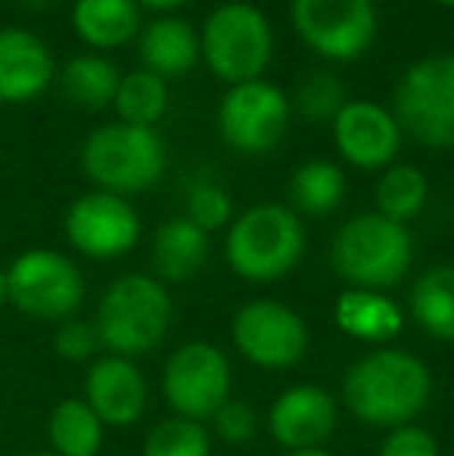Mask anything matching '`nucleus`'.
Instances as JSON below:
<instances>
[{
  "instance_id": "obj_1",
  "label": "nucleus",
  "mask_w": 454,
  "mask_h": 456,
  "mask_svg": "<svg viewBox=\"0 0 454 456\" xmlns=\"http://www.w3.org/2000/svg\"><path fill=\"white\" fill-rule=\"evenodd\" d=\"M433 376L420 357L399 348H380L349 366L343 401L367 426H411L430 403Z\"/></svg>"
},
{
  "instance_id": "obj_2",
  "label": "nucleus",
  "mask_w": 454,
  "mask_h": 456,
  "mask_svg": "<svg viewBox=\"0 0 454 456\" xmlns=\"http://www.w3.org/2000/svg\"><path fill=\"white\" fill-rule=\"evenodd\" d=\"M97 336L119 357L150 354L171 326V295L150 273H125L103 292L97 307Z\"/></svg>"
},
{
  "instance_id": "obj_3",
  "label": "nucleus",
  "mask_w": 454,
  "mask_h": 456,
  "mask_svg": "<svg viewBox=\"0 0 454 456\" xmlns=\"http://www.w3.org/2000/svg\"><path fill=\"white\" fill-rule=\"evenodd\" d=\"M414 261V240L405 224L380 211L355 215L336 230L330 242V265L351 289H383L401 282Z\"/></svg>"
},
{
  "instance_id": "obj_4",
  "label": "nucleus",
  "mask_w": 454,
  "mask_h": 456,
  "mask_svg": "<svg viewBox=\"0 0 454 456\" xmlns=\"http://www.w3.org/2000/svg\"><path fill=\"white\" fill-rule=\"evenodd\" d=\"M165 143L156 127L112 121L87 134L81 146V171L97 190L115 196H137L153 190L165 175Z\"/></svg>"
},
{
  "instance_id": "obj_5",
  "label": "nucleus",
  "mask_w": 454,
  "mask_h": 456,
  "mask_svg": "<svg viewBox=\"0 0 454 456\" xmlns=\"http://www.w3.org/2000/svg\"><path fill=\"white\" fill-rule=\"evenodd\" d=\"M305 252L302 217L277 202L243 211L227 230L225 258L230 271L249 282H274L299 265Z\"/></svg>"
},
{
  "instance_id": "obj_6",
  "label": "nucleus",
  "mask_w": 454,
  "mask_h": 456,
  "mask_svg": "<svg viewBox=\"0 0 454 456\" xmlns=\"http://www.w3.org/2000/svg\"><path fill=\"white\" fill-rule=\"evenodd\" d=\"M200 56L215 78L230 87L265 75L274 56V28L268 16L246 0L219 4L200 28Z\"/></svg>"
},
{
  "instance_id": "obj_7",
  "label": "nucleus",
  "mask_w": 454,
  "mask_h": 456,
  "mask_svg": "<svg viewBox=\"0 0 454 456\" xmlns=\"http://www.w3.org/2000/svg\"><path fill=\"white\" fill-rule=\"evenodd\" d=\"M392 115L420 146H454V53H433L401 72Z\"/></svg>"
},
{
  "instance_id": "obj_8",
  "label": "nucleus",
  "mask_w": 454,
  "mask_h": 456,
  "mask_svg": "<svg viewBox=\"0 0 454 456\" xmlns=\"http://www.w3.org/2000/svg\"><path fill=\"white\" fill-rule=\"evenodd\" d=\"M10 305L35 320H72L85 301L78 265L56 248H29L6 267Z\"/></svg>"
},
{
  "instance_id": "obj_9",
  "label": "nucleus",
  "mask_w": 454,
  "mask_h": 456,
  "mask_svg": "<svg viewBox=\"0 0 454 456\" xmlns=\"http://www.w3.org/2000/svg\"><path fill=\"white\" fill-rule=\"evenodd\" d=\"M293 28L299 41L327 62H351L376 41L374 0H293Z\"/></svg>"
},
{
  "instance_id": "obj_10",
  "label": "nucleus",
  "mask_w": 454,
  "mask_h": 456,
  "mask_svg": "<svg viewBox=\"0 0 454 456\" xmlns=\"http://www.w3.org/2000/svg\"><path fill=\"white\" fill-rule=\"evenodd\" d=\"M293 118L290 96L265 78L227 87L219 106L221 140L243 156H265L277 150Z\"/></svg>"
},
{
  "instance_id": "obj_11",
  "label": "nucleus",
  "mask_w": 454,
  "mask_h": 456,
  "mask_svg": "<svg viewBox=\"0 0 454 456\" xmlns=\"http://www.w3.org/2000/svg\"><path fill=\"white\" fill-rule=\"evenodd\" d=\"M169 407L184 419H212L230 397V363L221 348L209 342H187L169 357L162 372Z\"/></svg>"
},
{
  "instance_id": "obj_12",
  "label": "nucleus",
  "mask_w": 454,
  "mask_h": 456,
  "mask_svg": "<svg viewBox=\"0 0 454 456\" xmlns=\"http://www.w3.org/2000/svg\"><path fill=\"white\" fill-rule=\"evenodd\" d=\"M234 345L261 370H290L309 351V326L293 307L274 298H255L236 311Z\"/></svg>"
},
{
  "instance_id": "obj_13",
  "label": "nucleus",
  "mask_w": 454,
  "mask_h": 456,
  "mask_svg": "<svg viewBox=\"0 0 454 456\" xmlns=\"http://www.w3.org/2000/svg\"><path fill=\"white\" fill-rule=\"evenodd\" d=\"M62 230L78 255L91 261H115L137 246L140 217L125 196L91 190L69 205Z\"/></svg>"
},
{
  "instance_id": "obj_14",
  "label": "nucleus",
  "mask_w": 454,
  "mask_h": 456,
  "mask_svg": "<svg viewBox=\"0 0 454 456\" xmlns=\"http://www.w3.org/2000/svg\"><path fill=\"white\" fill-rule=\"evenodd\" d=\"M330 125H334L336 152L351 168L383 171L395 165L405 131L392 109L374 100H349Z\"/></svg>"
},
{
  "instance_id": "obj_15",
  "label": "nucleus",
  "mask_w": 454,
  "mask_h": 456,
  "mask_svg": "<svg viewBox=\"0 0 454 456\" xmlns=\"http://www.w3.org/2000/svg\"><path fill=\"white\" fill-rule=\"evenodd\" d=\"M271 438L286 451L321 447L336 432V401L318 385H296L277 395L268 413Z\"/></svg>"
},
{
  "instance_id": "obj_16",
  "label": "nucleus",
  "mask_w": 454,
  "mask_h": 456,
  "mask_svg": "<svg viewBox=\"0 0 454 456\" xmlns=\"http://www.w3.org/2000/svg\"><path fill=\"white\" fill-rule=\"evenodd\" d=\"M146 379L134 361L119 354L97 357L85 379V403L103 426H134L146 410Z\"/></svg>"
},
{
  "instance_id": "obj_17",
  "label": "nucleus",
  "mask_w": 454,
  "mask_h": 456,
  "mask_svg": "<svg viewBox=\"0 0 454 456\" xmlns=\"http://www.w3.org/2000/svg\"><path fill=\"white\" fill-rule=\"evenodd\" d=\"M56 62L44 37L29 28H0V102L22 106L47 94Z\"/></svg>"
},
{
  "instance_id": "obj_18",
  "label": "nucleus",
  "mask_w": 454,
  "mask_h": 456,
  "mask_svg": "<svg viewBox=\"0 0 454 456\" xmlns=\"http://www.w3.org/2000/svg\"><path fill=\"white\" fill-rule=\"evenodd\" d=\"M140 69L159 75V78H181L194 72L200 56V31L181 16H156L140 28L137 35Z\"/></svg>"
},
{
  "instance_id": "obj_19",
  "label": "nucleus",
  "mask_w": 454,
  "mask_h": 456,
  "mask_svg": "<svg viewBox=\"0 0 454 456\" xmlns=\"http://www.w3.org/2000/svg\"><path fill=\"white\" fill-rule=\"evenodd\" d=\"M72 28L94 53H106L131 44L144 28V16L137 0H75Z\"/></svg>"
},
{
  "instance_id": "obj_20",
  "label": "nucleus",
  "mask_w": 454,
  "mask_h": 456,
  "mask_svg": "<svg viewBox=\"0 0 454 456\" xmlns=\"http://www.w3.org/2000/svg\"><path fill=\"white\" fill-rule=\"evenodd\" d=\"M209 258V233L187 217H171L153 233L150 265L159 282H187L202 271Z\"/></svg>"
},
{
  "instance_id": "obj_21",
  "label": "nucleus",
  "mask_w": 454,
  "mask_h": 456,
  "mask_svg": "<svg viewBox=\"0 0 454 456\" xmlns=\"http://www.w3.org/2000/svg\"><path fill=\"white\" fill-rule=\"evenodd\" d=\"M334 323L349 338L383 345L401 332L405 314L383 292H374V289H345L334 305Z\"/></svg>"
},
{
  "instance_id": "obj_22",
  "label": "nucleus",
  "mask_w": 454,
  "mask_h": 456,
  "mask_svg": "<svg viewBox=\"0 0 454 456\" xmlns=\"http://www.w3.org/2000/svg\"><path fill=\"white\" fill-rule=\"evenodd\" d=\"M60 81V94L66 96L72 106L97 112V109L112 106L115 91H119V66L106 60L103 53H81L72 56L56 75Z\"/></svg>"
},
{
  "instance_id": "obj_23",
  "label": "nucleus",
  "mask_w": 454,
  "mask_h": 456,
  "mask_svg": "<svg viewBox=\"0 0 454 456\" xmlns=\"http://www.w3.org/2000/svg\"><path fill=\"white\" fill-rule=\"evenodd\" d=\"M411 317L426 336L454 345V265L430 267L414 282Z\"/></svg>"
},
{
  "instance_id": "obj_24",
  "label": "nucleus",
  "mask_w": 454,
  "mask_h": 456,
  "mask_svg": "<svg viewBox=\"0 0 454 456\" xmlns=\"http://www.w3.org/2000/svg\"><path fill=\"white\" fill-rule=\"evenodd\" d=\"M345 175L336 162L330 159H311L302 162L290 177V202L296 215L324 217L334 215L345 199Z\"/></svg>"
},
{
  "instance_id": "obj_25",
  "label": "nucleus",
  "mask_w": 454,
  "mask_h": 456,
  "mask_svg": "<svg viewBox=\"0 0 454 456\" xmlns=\"http://www.w3.org/2000/svg\"><path fill=\"white\" fill-rule=\"evenodd\" d=\"M47 438L56 456H97L103 447V422L85 397H66L50 410Z\"/></svg>"
},
{
  "instance_id": "obj_26",
  "label": "nucleus",
  "mask_w": 454,
  "mask_h": 456,
  "mask_svg": "<svg viewBox=\"0 0 454 456\" xmlns=\"http://www.w3.org/2000/svg\"><path fill=\"white\" fill-rule=\"evenodd\" d=\"M112 109L125 125L156 127L169 112V81L146 69H134V72L121 75Z\"/></svg>"
},
{
  "instance_id": "obj_27",
  "label": "nucleus",
  "mask_w": 454,
  "mask_h": 456,
  "mask_svg": "<svg viewBox=\"0 0 454 456\" xmlns=\"http://www.w3.org/2000/svg\"><path fill=\"white\" fill-rule=\"evenodd\" d=\"M426 199H430V181L414 165H389L374 186L376 211L395 224L414 221L424 211Z\"/></svg>"
},
{
  "instance_id": "obj_28",
  "label": "nucleus",
  "mask_w": 454,
  "mask_h": 456,
  "mask_svg": "<svg viewBox=\"0 0 454 456\" xmlns=\"http://www.w3.org/2000/svg\"><path fill=\"white\" fill-rule=\"evenodd\" d=\"M345 85L340 75L334 72H311L309 78L299 81V87L293 91V112L302 115L305 121H334L345 106Z\"/></svg>"
},
{
  "instance_id": "obj_29",
  "label": "nucleus",
  "mask_w": 454,
  "mask_h": 456,
  "mask_svg": "<svg viewBox=\"0 0 454 456\" xmlns=\"http://www.w3.org/2000/svg\"><path fill=\"white\" fill-rule=\"evenodd\" d=\"M209 432L194 419H165L146 435L144 456H209Z\"/></svg>"
},
{
  "instance_id": "obj_30",
  "label": "nucleus",
  "mask_w": 454,
  "mask_h": 456,
  "mask_svg": "<svg viewBox=\"0 0 454 456\" xmlns=\"http://www.w3.org/2000/svg\"><path fill=\"white\" fill-rule=\"evenodd\" d=\"M184 217L196 224L202 233H212V230H221L234 221V202H230L227 190L221 183H194L187 192V215Z\"/></svg>"
},
{
  "instance_id": "obj_31",
  "label": "nucleus",
  "mask_w": 454,
  "mask_h": 456,
  "mask_svg": "<svg viewBox=\"0 0 454 456\" xmlns=\"http://www.w3.org/2000/svg\"><path fill=\"white\" fill-rule=\"evenodd\" d=\"M103 348L97 336V326L87 320H62L54 336V351L69 363H87Z\"/></svg>"
},
{
  "instance_id": "obj_32",
  "label": "nucleus",
  "mask_w": 454,
  "mask_h": 456,
  "mask_svg": "<svg viewBox=\"0 0 454 456\" xmlns=\"http://www.w3.org/2000/svg\"><path fill=\"white\" fill-rule=\"evenodd\" d=\"M212 426L215 435L227 444H246V441L255 438L259 432V419H255V410L249 407L246 401H234L227 397L219 410L212 413Z\"/></svg>"
},
{
  "instance_id": "obj_33",
  "label": "nucleus",
  "mask_w": 454,
  "mask_h": 456,
  "mask_svg": "<svg viewBox=\"0 0 454 456\" xmlns=\"http://www.w3.org/2000/svg\"><path fill=\"white\" fill-rule=\"evenodd\" d=\"M380 456H439V444L426 428L399 426L383 441Z\"/></svg>"
},
{
  "instance_id": "obj_34",
  "label": "nucleus",
  "mask_w": 454,
  "mask_h": 456,
  "mask_svg": "<svg viewBox=\"0 0 454 456\" xmlns=\"http://www.w3.org/2000/svg\"><path fill=\"white\" fill-rule=\"evenodd\" d=\"M140 4V10H156L159 16H165V12H175L177 6H184V4H190V0H137Z\"/></svg>"
},
{
  "instance_id": "obj_35",
  "label": "nucleus",
  "mask_w": 454,
  "mask_h": 456,
  "mask_svg": "<svg viewBox=\"0 0 454 456\" xmlns=\"http://www.w3.org/2000/svg\"><path fill=\"white\" fill-rule=\"evenodd\" d=\"M10 305V286H6V271H0V311Z\"/></svg>"
},
{
  "instance_id": "obj_36",
  "label": "nucleus",
  "mask_w": 454,
  "mask_h": 456,
  "mask_svg": "<svg viewBox=\"0 0 454 456\" xmlns=\"http://www.w3.org/2000/svg\"><path fill=\"white\" fill-rule=\"evenodd\" d=\"M286 456H334V453L324 451V447H305V451H290Z\"/></svg>"
},
{
  "instance_id": "obj_37",
  "label": "nucleus",
  "mask_w": 454,
  "mask_h": 456,
  "mask_svg": "<svg viewBox=\"0 0 454 456\" xmlns=\"http://www.w3.org/2000/svg\"><path fill=\"white\" fill-rule=\"evenodd\" d=\"M29 6H50V4H56V0H25Z\"/></svg>"
},
{
  "instance_id": "obj_38",
  "label": "nucleus",
  "mask_w": 454,
  "mask_h": 456,
  "mask_svg": "<svg viewBox=\"0 0 454 456\" xmlns=\"http://www.w3.org/2000/svg\"><path fill=\"white\" fill-rule=\"evenodd\" d=\"M436 6H445V10H454V0H433Z\"/></svg>"
},
{
  "instance_id": "obj_39",
  "label": "nucleus",
  "mask_w": 454,
  "mask_h": 456,
  "mask_svg": "<svg viewBox=\"0 0 454 456\" xmlns=\"http://www.w3.org/2000/svg\"><path fill=\"white\" fill-rule=\"evenodd\" d=\"M29 456H56V453H54V451H50V453H47V451H41V453H29Z\"/></svg>"
}]
</instances>
